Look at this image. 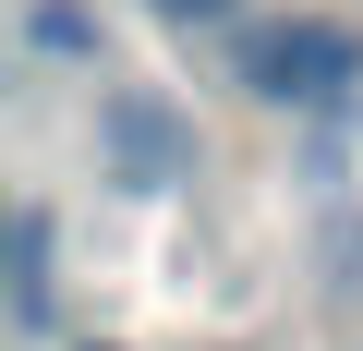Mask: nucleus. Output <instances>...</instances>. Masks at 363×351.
Instances as JSON below:
<instances>
[{"label":"nucleus","instance_id":"f257e3e1","mask_svg":"<svg viewBox=\"0 0 363 351\" xmlns=\"http://www.w3.org/2000/svg\"><path fill=\"white\" fill-rule=\"evenodd\" d=\"M242 85L267 97V109H327V97H351L363 85V37L339 25V13H279V25H242Z\"/></svg>","mask_w":363,"mask_h":351},{"label":"nucleus","instance_id":"f03ea898","mask_svg":"<svg viewBox=\"0 0 363 351\" xmlns=\"http://www.w3.org/2000/svg\"><path fill=\"white\" fill-rule=\"evenodd\" d=\"M109 145L133 157V182H169V169H182V133H169L157 97H109Z\"/></svg>","mask_w":363,"mask_h":351},{"label":"nucleus","instance_id":"7ed1b4c3","mask_svg":"<svg viewBox=\"0 0 363 351\" xmlns=\"http://www.w3.org/2000/svg\"><path fill=\"white\" fill-rule=\"evenodd\" d=\"M157 13H169V25H230L242 0H157Z\"/></svg>","mask_w":363,"mask_h":351}]
</instances>
